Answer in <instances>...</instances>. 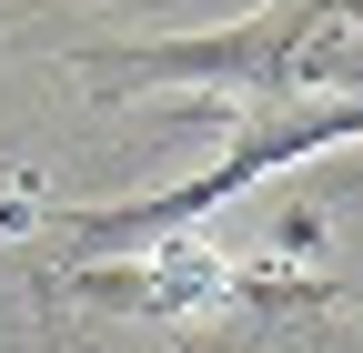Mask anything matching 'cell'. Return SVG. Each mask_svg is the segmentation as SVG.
<instances>
[{
    "mask_svg": "<svg viewBox=\"0 0 363 353\" xmlns=\"http://www.w3.org/2000/svg\"><path fill=\"white\" fill-rule=\"evenodd\" d=\"M71 293L152 333H202V323H262V313H323L333 273H303L283 252H233L212 232H162L121 262H71Z\"/></svg>",
    "mask_w": 363,
    "mask_h": 353,
    "instance_id": "7a4b0ae2",
    "label": "cell"
},
{
    "mask_svg": "<svg viewBox=\"0 0 363 353\" xmlns=\"http://www.w3.org/2000/svg\"><path fill=\"white\" fill-rule=\"evenodd\" d=\"M91 81H192V91L233 111V152H222L202 182L121 202V212H71L40 202L30 182L0 202V232H30L51 252V273L71 262H121L162 232H192L202 212H222L233 192H252V172L303 162L323 142L363 131V30L353 11H252L242 30H192V40H121V51H81Z\"/></svg>",
    "mask_w": 363,
    "mask_h": 353,
    "instance_id": "6da1fadb",
    "label": "cell"
}]
</instances>
